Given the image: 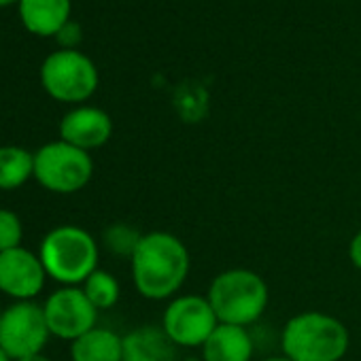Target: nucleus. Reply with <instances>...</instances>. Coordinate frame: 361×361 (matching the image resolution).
Wrapping results in <instances>:
<instances>
[{"mask_svg":"<svg viewBox=\"0 0 361 361\" xmlns=\"http://www.w3.org/2000/svg\"><path fill=\"white\" fill-rule=\"evenodd\" d=\"M132 283L145 300H172L192 268L190 249L170 232L142 234L132 259Z\"/></svg>","mask_w":361,"mask_h":361,"instance_id":"1","label":"nucleus"},{"mask_svg":"<svg viewBox=\"0 0 361 361\" xmlns=\"http://www.w3.org/2000/svg\"><path fill=\"white\" fill-rule=\"evenodd\" d=\"M281 346L291 361H342L350 346V334L334 314L306 310L285 323Z\"/></svg>","mask_w":361,"mask_h":361,"instance_id":"2","label":"nucleus"},{"mask_svg":"<svg viewBox=\"0 0 361 361\" xmlns=\"http://www.w3.org/2000/svg\"><path fill=\"white\" fill-rule=\"evenodd\" d=\"M39 257L49 279L62 287H79L98 270L96 238L79 226H58L41 243Z\"/></svg>","mask_w":361,"mask_h":361,"instance_id":"3","label":"nucleus"},{"mask_svg":"<svg viewBox=\"0 0 361 361\" xmlns=\"http://www.w3.org/2000/svg\"><path fill=\"white\" fill-rule=\"evenodd\" d=\"M207 298L219 323L247 327L266 312L270 291L266 281L255 270L230 268L213 279Z\"/></svg>","mask_w":361,"mask_h":361,"instance_id":"4","label":"nucleus"},{"mask_svg":"<svg viewBox=\"0 0 361 361\" xmlns=\"http://www.w3.org/2000/svg\"><path fill=\"white\" fill-rule=\"evenodd\" d=\"M92 176V155L64 140L47 142L35 153V178L51 194H77L90 183Z\"/></svg>","mask_w":361,"mask_h":361,"instance_id":"5","label":"nucleus"},{"mask_svg":"<svg viewBox=\"0 0 361 361\" xmlns=\"http://www.w3.org/2000/svg\"><path fill=\"white\" fill-rule=\"evenodd\" d=\"M217 325L219 319L209 298L198 293L172 298L161 314V327L178 348H202Z\"/></svg>","mask_w":361,"mask_h":361,"instance_id":"6","label":"nucleus"},{"mask_svg":"<svg viewBox=\"0 0 361 361\" xmlns=\"http://www.w3.org/2000/svg\"><path fill=\"white\" fill-rule=\"evenodd\" d=\"M41 81L56 100L81 102L94 94L98 71L87 56L75 49H60L43 62Z\"/></svg>","mask_w":361,"mask_h":361,"instance_id":"7","label":"nucleus"},{"mask_svg":"<svg viewBox=\"0 0 361 361\" xmlns=\"http://www.w3.org/2000/svg\"><path fill=\"white\" fill-rule=\"evenodd\" d=\"M51 331L41 304L16 302L0 317V348L13 361L39 355L47 346Z\"/></svg>","mask_w":361,"mask_h":361,"instance_id":"8","label":"nucleus"},{"mask_svg":"<svg viewBox=\"0 0 361 361\" xmlns=\"http://www.w3.org/2000/svg\"><path fill=\"white\" fill-rule=\"evenodd\" d=\"M43 310L51 336L68 342L94 329L100 312L81 287H60L45 300Z\"/></svg>","mask_w":361,"mask_h":361,"instance_id":"9","label":"nucleus"},{"mask_svg":"<svg viewBox=\"0 0 361 361\" xmlns=\"http://www.w3.org/2000/svg\"><path fill=\"white\" fill-rule=\"evenodd\" d=\"M45 279V266L32 251L18 247L0 253V291L5 295L28 302L43 291Z\"/></svg>","mask_w":361,"mask_h":361,"instance_id":"10","label":"nucleus"},{"mask_svg":"<svg viewBox=\"0 0 361 361\" xmlns=\"http://www.w3.org/2000/svg\"><path fill=\"white\" fill-rule=\"evenodd\" d=\"M113 134L111 117L96 106H79L68 111L60 121V140L83 151L98 149L109 142Z\"/></svg>","mask_w":361,"mask_h":361,"instance_id":"11","label":"nucleus"},{"mask_svg":"<svg viewBox=\"0 0 361 361\" xmlns=\"http://www.w3.org/2000/svg\"><path fill=\"white\" fill-rule=\"evenodd\" d=\"M121 361H178V346L161 325H140L123 336Z\"/></svg>","mask_w":361,"mask_h":361,"instance_id":"12","label":"nucleus"},{"mask_svg":"<svg viewBox=\"0 0 361 361\" xmlns=\"http://www.w3.org/2000/svg\"><path fill=\"white\" fill-rule=\"evenodd\" d=\"M255 342L247 327L219 323L202 344V361H251Z\"/></svg>","mask_w":361,"mask_h":361,"instance_id":"13","label":"nucleus"},{"mask_svg":"<svg viewBox=\"0 0 361 361\" xmlns=\"http://www.w3.org/2000/svg\"><path fill=\"white\" fill-rule=\"evenodd\" d=\"M73 361H121L123 336L109 327H94L75 342H71Z\"/></svg>","mask_w":361,"mask_h":361,"instance_id":"14","label":"nucleus"},{"mask_svg":"<svg viewBox=\"0 0 361 361\" xmlns=\"http://www.w3.org/2000/svg\"><path fill=\"white\" fill-rule=\"evenodd\" d=\"M71 0H20V13L28 30L37 35H58L68 22Z\"/></svg>","mask_w":361,"mask_h":361,"instance_id":"15","label":"nucleus"},{"mask_svg":"<svg viewBox=\"0 0 361 361\" xmlns=\"http://www.w3.org/2000/svg\"><path fill=\"white\" fill-rule=\"evenodd\" d=\"M35 176V153L22 147H0V190L13 192Z\"/></svg>","mask_w":361,"mask_h":361,"instance_id":"16","label":"nucleus"},{"mask_svg":"<svg viewBox=\"0 0 361 361\" xmlns=\"http://www.w3.org/2000/svg\"><path fill=\"white\" fill-rule=\"evenodd\" d=\"M81 289L85 291L87 300L98 308V310H109L119 302L121 289H119V281L109 272L98 268L96 272H92L87 276V281L81 285Z\"/></svg>","mask_w":361,"mask_h":361,"instance_id":"17","label":"nucleus"},{"mask_svg":"<svg viewBox=\"0 0 361 361\" xmlns=\"http://www.w3.org/2000/svg\"><path fill=\"white\" fill-rule=\"evenodd\" d=\"M140 238H142V232L121 221L111 224L102 232V245L106 247V251L115 257H126V259H132Z\"/></svg>","mask_w":361,"mask_h":361,"instance_id":"18","label":"nucleus"},{"mask_svg":"<svg viewBox=\"0 0 361 361\" xmlns=\"http://www.w3.org/2000/svg\"><path fill=\"white\" fill-rule=\"evenodd\" d=\"M22 238H24L22 219L9 209H0V253L22 247Z\"/></svg>","mask_w":361,"mask_h":361,"instance_id":"19","label":"nucleus"},{"mask_svg":"<svg viewBox=\"0 0 361 361\" xmlns=\"http://www.w3.org/2000/svg\"><path fill=\"white\" fill-rule=\"evenodd\" d=\"M58 39H60L62 45H75V43H79V39H81V30H79L77 24L66 22V24L58 30Z\"/></svg>","mask_w":361,"mask_h":361,"instance_id":"20","label":"nucleus"},{"mask_svg":"<svg viewBox=\"0 0 361 361\" xmlns=\"http://www.w3.org/2000/svg\"><path fill=\"white\" fill-rule=\"evenodd\" d=\"M348 259L357 270H361V230L355 232V236L348 243Z\"/></svg>","mask_w":361,"mask_h":361,"instance_id":"21","label":"nucleus"},{"mask_svg":"<svg viewBox=\"0 0 361 361\" xmlns=\"http://www.w3.org/2000/svg\"><path fill=\"white\" fill-rule=\"evenodd\" d=\"M18 361H51V359H49V357H45L43 353H39V355H30V357L18 359Z\"/></svg>","mask_w":361,"mask_h":361,"instance_id":"22","label":"nucleus"},{"mask_svg":"<svg viewBox=\"0 0 361 361\" xmlns=\"http://www.w3.org/2000/svg\"><path fill=\"white\" fill-rule=\"evenodd\" d=\"M264 361H291V359L285 357V355H272V357H268V359H264Z\"/></svg>","mask_w":361,"mask_h":361,"instance_id":"23","label":"nucleus"},{"mask_svg":"<svg viewBox=\"0 0 361 361\" xmlns=\"http://www.w3.org/2000/svg\"><path fill=\"white\" fill-rule=\"evenodd\" d=\"M0 361H13V359H11V357H9V355L3 350V348H0Z\"/></svg>","mask_w":361,"mask_h":361,"instance_id":"24","label":"nucleus"},{"mask_svg":"<svg viewBox=\"0 0 361 361\" xmlns=\"http://www.w3.org/2000/svg\"><path fill=\"white\" fill-rule=\"evenodd\" d=\"M9 3H13V0H0V5H9Z\"/></svg>","mask_w":361,"mask_h":361,"instance_id":"25","label":"nucleus"},{"mask_svg":"<svg viewBox=\"0 0 361 361\" xmlns=\"http://www.w3.org/2000/svg\"><path fill=\"white\" fill-rule=\"evenodd\" d=\"M0 317H3V310H0Z\"/></svg>","mask_w":361,"mask_h":361,"instance_id":"26","label":"nucleus"}]
</instances>
